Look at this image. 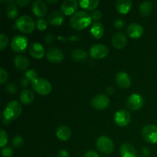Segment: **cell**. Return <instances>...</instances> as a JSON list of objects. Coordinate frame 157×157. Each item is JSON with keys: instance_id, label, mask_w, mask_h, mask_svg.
Returning a JSON list of instances; mask_svg holds the SVG:
<instances>
[{"instance_id": "6da1fadb", "label": "cell", "mask_w": 157, "mask_h": 157, "mask_svg": "<svg viewBox=\"0 0 157 157\" xmlns=\"http://www.w3.org/2000/svg\"><path fill=\"white\" fill-rule=\"evenodd\" d=\"M91 16L85 11H78L70 18V25L75 30H82L91 22Z\"/></svg>"}, {"instance_id": "7a4b0ae2", "label": "cell", "mask_w": 157, "mask_h": 157, "mask_svg": "<svg viewBox=\"0 0 157 157\" xmlns=\"http://www.w3.org/2000/svg\"><path fill=\"white\" fill-rule=\"evenodd\" d=\"M21 104L17 101H12L8 103L3 110V124L7 125L11 121L17 119L21 114Z\"/></svg>"}, {"instance_id": "3957f363", "label": "cell", "mask_w": 157, "mask_h": 157, "mask_svg": "<svg viewBox=\"0 0 157 157\" xmlns=\"http://www.w3.org/2000/svg\"><path fill=\"white\" fill-rule=\"evenodd\" d=\"M15 25L18 30L25 34L32 33L35 28L33 18L29 15H21L17 18L15 21Z\"/></svg>"}, {"instance_id": "277c9868", "label": "cell", "mask_w": 157, "mask_h": 157, "mask_svg": "<svg viewBox=\"0 0 157 157\" xmlns=\"http://www.w3.org/2000/svg\"><path fill=\"white\" fill-rule=\"evenodd\" d=\"M32 88L38 94L41 95H48L52 91V84L44 78H38L32 84Z\"/></svg>"}, {"instance_id": "5b68a950", "label": "cell", "mask_w": 157, "mask_h": 157, "mask_svg": "<svg viewBox=\"0 0 157 157\" xmlns=\"http://www.w3.org/2000/svg\"><path fill=\"white\" fill-rule=\"evenodd\" d=\"M96 145L98 150L104 154H110L113 151V148H114L112 140L104 135L98 138Z\"/></svg>"}, {"instance_id": "8992f818", "label": "cell", "mask_w": 157, "mask_h": 157, "mask_svg": "<svg viewBox=\"0 0 157 157\" xmlns=\"http://www.w3.org/2000/svg\"><path fill=\"white\" fill-rule=\"evenodd\" d=\"M143 138L150 144L157 143V126L147 125L142 129L141 132Z\"/></svg>"}, {"instance_id": "52a82bcc", "label": "cell", "mask_w": 157, "mask_h": 157, "mask_svg": "<svg viewBox=\"0 0 157 157\" xmlns=\"http://www.w3.org/2000/svg\"><path fill=\"white\" fill-rule=\"evenodd\" d=\"M11 48L15 52H22L25 51L28 46V38L21 35H17L11 41Z\"/></svg>"}, {"instance_id": "ba28073f", "label": "cell", "mask_w": 157, "mask_h": 157, "mask_svg": "<svg viewBox=\"0 0 157 157\" xmlns=\"http://www.w3.org/2000/svg\"><path fill=\"white\" fill-rule=\"evenodd\" d=\"M109 49L105 44H96L91 46L90 48V55L95 59H102L107 56Z\"/></svg>"}, {"instance_id": "9c48e42d", "label": "cell", "mask_w": 157, "mask_h": 157, "mask_svg": "<svg viewBox=\"0 0 157 157\" xmlns=\"http://www.w3.org/2000/svg\"><path fill=\"white\" fill-rule=\"evenodd\" d=\"M144 105V98L138 94H133L127 98L126 106L130 110H138Z\"/></svg>"}, {"instance_id": "30bf717a", "label": "cell", "mask_w": 157, "mask_h": 157, "mask_svg": "<svg viewBox=\"0 0 157 157\" xmlns=\"http://www.w3.org/2000/svg\"><path fill=\"white\" fill-rule=\"evenodd\" d=\"M91 104L94 108L97 110H104L110 104V99L105 94H98L93 98Z\"/></svg>"}, {"instance_id": "8fae6325", "label": "cell", "mask_w": 157, "mask_h": 157, "mask_svg": "<svg viewBox=\"0 0 157 157\" xmlns=\"http://www.w3.org/2000/svg\"><path fill=\"white\" fill-rule=\"evenodd\" d=\"M47 59L52 63H60L64 59V53L60 48L53 47L49 48L46 52Z\"/></svg>"}, {"instance_id": "7c38bea8", "label": "cell", "mask_w": 157, "mask_h": 157, "mask_svg": "<svg viewBox=\"0 0 157 157\" xmlns=\"http://www.w3.org/2000/svg\"><path fill=\"white\" fill-rule=\"evenodd\" d=\"M130 113L126 110H120L114 114V121L120 127H125L130 121Z\"/></svg>"}, {"instance_id": "4fadbf2b", "label": "cell", "mask_w": 157, "mask_h": 157, "mask_svg": "<svg viewBox=\"0 0 157 157\" xmlns=\"http://www.w3.org/2000/svg\"><path fill=\"white\" fill-rule=\"evenodd\" d=\"M78 3L76 0H64L61 6V12L66 15H74L78 9Z\"/></svg>"}, {"instance_id": "5bb4252c", "label": "cell", "mask_w": 157, "mask_h": 157, "mask_svg": "<svg viewBox=\"0 0 157 157\" xmlns=\"http://www.w3.org/2000/svg\"><path fill=\"white\" fill-rule=\"evenodd\" d=\"M32 11L34 15L41 18L46 15L48 12V8L44 2L41 0H36L32 3Z\"/></svg>"}, {"instance_id": "9a60e30c", "label": "cell", "mask_w": 157, "mask_h": 157, "mask_svg": "<svg viewBox=\"0 0 157 157\" xmlns=\"http://www.w3.org/2000/svg\"><path fill=\"white\" fill-rule=\"evenodd\" d=\"M127 33L131 38H139L144 34V28L139 23H131L127 27Z\"/></svg>"}, {"instance_id": "2e32d148", "label": "cell", "mask_w": 157, "mask_h": 157, "mask_svg": "<svg viewBox=\"0 0 157 157\" xmlns=\"http://www.w3.org/2000/svg\"><path fill=\"white\" fill-rule=\"evenodd\" d=\"M117 84L122 88H128L131 85V80L127 72L121 71L117 74L115 78Z\"/></svg>"}, {"instance_id": "e0dca14e", "label": "cell", "mask_w": 157, "mask_h": 157, "mask_svg": "<svg viewBox=\"0 0 157 157\" xmlns=\"http://www.w3.org/2000/svg\"><path fill=\"white\" fill-rule=\"evenodd\" d=\"M29 53L33 58L40 59L44 55V48L39 42H33L29 48Z\"/></svg>"}, {"instance_id": "ac0fdd59", "label": "cell", "mask_w": 157, "mask_h": 157, "mask_svg": "<svg viewBox=\"0 0 157 157\" xmlns=\"http://www.w3.org/2000/svg\"><path fill=\"white\" fill-rule=\"evenodd\" d=\"M49 24L53 26H59L63 23L64 20V13L58 10L52 11L48 15Z\"/></svg>"}, {"instance_id": "d6986e66", "label": "cell", "mask_w": 157, "mask_h": 157, "mask_svg": "<svg viewBox=\"0 0 157 157\" xmlns=\"http://www.w3.org/2000/svg\"><path fill=\"white\" fill-rule=\"evenodd\" d=\"M127 37L123 32H116L112 37V44L117 49H122L127 44Z\"/></svg>"}, {"instance_id": "ffe728a7", "label": "cell", "mask_w": 157, "mask_h": 157, "mask_svg": "<svg viewBox=\"0 0 157 157\" xmlns=\"http://www.w3.org/2000/svg\"><path fill=\"white\" fill-rule=\"evenodd\" d=\"M14 64L18 69L21 71L27 70L30 66V61L26 56L23 55H18L14 58Z\"/></svg>"}, {"instance_id": "44dd1931", "label": "cell", "mask_w": 157, "mask_h": 157, "mask_svg": "<svg viewBox=\"0 0 157 157\" xmlns=\"http://www.w3.org/2000/svg\"><path fill=\"white\" fill-rule=\"evenodd\" d=\"M132 5L133 2L131 0H118L115 3V7L119 13L126 15L131 9Z\"/></svg>"}, {"instance_id": "7402d4cb", "label": "cell", "mask_w": 157, "mask_h": 157, "mask_svg": "<svg viewBox=\"0 0 157 157\" xmlns=\"http://www.w3.org/2000/svg\"><path fill=\"white\" fill-rule=\"evenodd\" d=\"M56 136L60 140L66 141L70 139L71 136V130L70 127L66 125L60 126L56 130Z\"/></svg>"}, {"instance_id": "603a6c76", "label": "cell", "mask_w": 157, "mask_h": 157, "mask_svg": "<svg viewBox=\"0 0 157 157\" xmlns=\"http://www.w3.org/2000/svg\"><path fill=\"white\" fill-rule=\"evenodd\" d=\"M120 153L122 157H136L134 147L130 144H124L121 146Z\"/></svg>"}, {"instance_id": "cb8c5ba5", "label": "cell", "mask_w": 157, "mask_h": 157, "mask_svg": "<svg viewBox=\"0 0 157 157\" xmlns=\"http://www.w3.org/2000/svg\"><path fill=\"white\" fill-rule=\"evenodd\" d=\"M7 6H6L5 12L7 17L10 19H13L18 16V9L16 3L15 1H9L7 2Z\"/></svg>"}, {"instance_id": "d4e9b609", "label": "cell", "mask_w": 157, "mask_h": 157, "mask_svg": "<svg viewBox=\"0 0 157 157\" xmlns=\"http://www.w3.org/2000/svg\"><path fill=\"white\" fill-rule=\"evenodd\" d=\"M90 33L95 38H101L104 35V27L100 21H95L90 28Z\"/></svg>"}, {"instance_id": "484cf974", "label": "cell", "mask_w": 157, "mask_h": 157, "mask_svg": "<svg viewBox=\"0 0 157 157\" xmlns=\"http://www.w3.org/2000/svg\"><path fill=\"white\" fill-rule=\"evenodd\" d=\"M35 99V94L33 92L29 89H25L20 94V101L23 104H30Z\"/></svg>"}, {"instance_id": "4316f807", "label": "cell", "mask_w": 157, "mask_h": 157, "mask_svg": "<svg viewBox=\"0 0 157 157\" xmlns=\"http://www.w3.org/2000/svg\"><path fill=\"white\" fill-rule=\"evenodd\" d=\"M71 57L75 61L78 62H83L87 58V52L82 48H77L72 52Z\"/></svg>"}, {"instance_id": "83f0119b", "label": "cell", "mask_w": 157, "mask_h": 157, "mask_svg": "<svg viewBox=\"0 0 157 157\" xmlns=\"http://www.w3.org/2000/svg\"><path fill=\"white\" fill-rule=\"evenodd\" d=\"M99 0H81L79 2V4L83 9L86 10H94L99 5Z\"/></svg>"}, {"instance_id": "f1b7e54d", "label": "cell", "mask_w": 157, "mask_h": 157, "mask_svg": "<svg viewBox=\"0 0 157 157\" xmlns=\"http://www.w3.org/2000/svg\"><path fill=\"white\" fill-rule=\"evenodd\" d=\"M152 9H153V4L151 2L145 1L143 2L140 6L139 12L143 16H148L151 13Z\"/></svg>"}, {"instance_id": "f546056e", "label": "cell", "mask_w": 157, "mask_h": 157, "mask_svg": "<svg viewBox=\"0 0 157 157\" xmlns=\"http://www.w3.org/2000/svg\"><path fill=\"white\" fill-rule=\"evenodd\" d=\"M25 78L29 81L33 82V81H35V80L38 78V74H37V71L35 70L30 69V70L27 71L25 72Z\"/></svg>"}, {"instance_id": "4dcf8cb0", "label": "cell", "mask_w": 157, "mask_h": 157, "mask_svg": "<svg viewBox=\"0 0 157 157\" xmlns=\"http://www.w3.org/2000/svg\"><path fill=\"white\" fill-rule=\"evenodd\" d=\"M8 143V135L7 133L4 130L2 129L0 130V147L4 148Z\"/></svg>"}, {"instance_id": "1f68e13d", "label": "cell", "mask_w": 157, "mask_h": 157, "mask_svg": "<svg viewBox=\"0 0 157 157\" xmlns=\"http://www.w3.org/2000/svg\"><path fill=\"white\" fill-rule=\"evenodd\" d=\"M37 29L39 31H44L48 27V21L44 18H38L36 22Z\"/></svg>"}, {"instance_id": "d6a6232c", "label": "cell", "mask_w": 157, "mask_h": 157, "mask_svg": "<svg viewBox=\"0 0 157 157\" xmlns=\"http://www.w3.org/2000/svg\"><path fill=\"white\" fill-rule=\"evenodd\" d=\"M23 144H24V140H23V138L21 137V136L17 135V136H15V137L12 139V144L14 147H15V148L20 147Z\"/></svg>"}, {"instance_id": "836d02e7", "label": "cell", "mask_w": 157, "mask_h": 157, "mask_svg": "<svg viewBox=\"0 0 157 157\" xmlns=\"http://www.w3.org/2000/svg\"><path fill=\"white\" fill-rule=\"evenodd\" d=\"M9 43V38L7 35L4 33L0 34V49L3 50L8 45Z\"/></svg>"}, {"instance_id": "e575fe53", "label": "cell", "mask_w": 157, "mask_h": 157, "mask_svg": "<svg viewBox=\"0 0 157 157\" xmlns=\"http://www.w3.org/2000/svg\"><path fill=\"white\" fill-rule=\"evenodd\" d=\"M6 90L10 94H15L18 90V87H17L16 84H13V83H9L6 84Z\"/></svg>"}, {"instance_id": "d590c367", "label": "cell", "mask_w": 157, "mask_h": 157, "mask_svg": "<svg viewBox=\"0 0 157 157\" xmlns=\"http://www.w3.org/2000/svg\"><path fill=\"white\" fill-rule=\"evenodd\" d=\"M14 151L10 147H5L2 150V155L3 157H12L13 156Z\"/></svg>"}, {"instance_id": "8d00e7d4", "label": "cell", "mask_w": 157, "mask_h": 157, "mask_svg": "<svg viewBox=\"0 0 157 157\" xmlns=\"http://www.w3.org/2000/svg\"><path fill=\"white\" fill-rule=\"evenodd\" d=\"M8 79V73L4 68L0 67V83L4 84Z\"/></svg>"}, {"instance_id": "74e56055", "label": "cell", "mask_w": 157, "mask_h": 157, "mask_svg": "<svg viewBox=\"0 0 157 157\" xmlns=\"http://www.w3.org/2000/svg\"><path fill=\"white\" fill-rule=\"evenodd\" d=\"M102 12L100 10H94L91 12V18L94 20H100L102 18Z\"/></svg>"}, {"instance_id": "f35d334b", "label": "cell", "mask_w": 157, "mask_h": 157, "mask_svg": "<svg viewBox=\"0 0 157 157\" xmlns=\"http://www.w3.org/2000/svg\"><path fill=\"white\" fill-rule=\"evenodd\" d=\"M125 25V22L124 20L121 19V18H117L114 21V27L117 29H122Z\"/></svg>"}, {"instance_id": "ab89813d", "label": "cell", "mask_w": 157, "mask_h": 157, "mask_svg": "<svg viewBox=\"0 0 157 157\" xmlns=\"http://www.w3.org/2000/svg\"><path fill=\"white\" fill-rule=\"evenodd\" d=\"M16 5L21 6V7H24V6H27L28 5H29L31 3L30 0H16L15 1Z\"/></svg>"}, {"instance_id": "60d3db41", "label": "cell", "mask_w": 157, "mask_h": 157, "mask_svg": "<svg viewBox=\"0 0 157 157\" xmlns=\"http://www.w3.org/2000/svg\"><path fill=\"white\" fill-rule=\"evenodd\" d=\"M84 157H99L98 153L94 150H89L84 155Z\"/></svg>"}, {"instance_id": "b9f144b4", "label": "cell", "mask_w": 157, "mask_h": 157, "mask_svg": "<svg viewBox=\"0 0 157 157\" xmlns=\"http://www.w3.org/2000/svg\"><path fill=\"white\" fill-rule=\"evenodd\" d=\"M58 157H69L68 152L65 150H61L58 152Z\"/></svg>"}, {"instance_id": "7bdbcfd3", "label": "cell", "mask_w": 157, "mask_h": 157, "mask_svg": "<svg viewBox=\"0 0 157 157\" xmlns=\"http://www.w3.org/2000/svg\"><path fill=\"white\" fill-rule=\"evenodd\" d=\"M52 41H53V35L51 34H48L45 36V41L47 44H52Z\"/></svg>"}, {"instance_id": "ee69618b", "label": "cell", "mask_w": 157, "mask_h": 157, "mask_svg": "<svg viewBox=\"0 0 157 157\" xmlns=\"http://www.w3.org/2000/svg\"><path fill=\"white\" fill-rule=\"evenodd\" d=\"M20 83L23 87H27V85L29 84V81L25 78H23L20 80Z\"/></svg>"}, {"instance_id": "f6af8a7d", "label": "cell", "mask_w": 157, "mask_h": 157, "mask_svg": "<svg viewBox=\"0 0 157 157\" xmlns=\"http://www.w3.org/2000/svg\"><path fill=\"white\" fill-rule=\"evenodd\" d=\"M143 151H144V155H145L146 156H147L150 155V150H149L147 148H146V147H144V148H143Z\"/></svg>"}, {"instance_id": "bcb514c9", "label": "cell", "mask_w": 157, "mask_h": 157, "mask_svg": "<svg viewBox=\"0 0 157 157\" xmlns=\"http://www.w3.org/2000/svg\"><path fill=\"white\" fill-rule=\"evenodd\" d=\"M113 90H113V87H109V88L107 90V92L109 94H113Z\"/></svg>"}, {"instance_id": "7dc6e473", "label": "cell", "mask_w": 157, "mask_h": 157, "mask_svg": "<svg viewBox=\"0 0 157 157\" xmlns=\"http://www.w3.org/2000/svg\"><path fill=\"white\" fill-rule=\"evenodd\" d=\"M47 2L49 3H56V2H58V0H54V1H52V0H48Z\"/></svg>"}]
</instances>
